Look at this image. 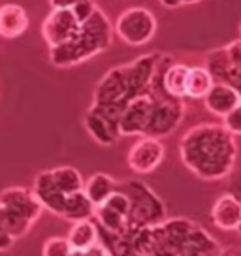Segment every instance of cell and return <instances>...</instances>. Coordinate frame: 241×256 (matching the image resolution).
<instances>
[{
  "label": "cell",
  "instance_id": "obj_12",
  "mask_svg": "<svg viewBox=\"0 0 241 256\" xmlns=\"http://www.w3.org/2000/svg\"><path fill=\"white\" fill-rule=\"evenodd\" d=\"M30 26V17L26 14V10L19 4L8 2L4 6H0V36L2 38H19Z\"/></svg>",
  "mask_w": 241,
  "mask_h": 256
},
{
  "label": "cell",
  "instance_id": "obj_15",
  "mask_svg": "<svg viewBox=\"0 0 241 256\" xmlns=\"http://www.w3.org/2000/svg\"><path fill=\"white\" fill-rule=\"evenodd\" d=\"M209 74L213 76V80H217L218 83H226L232 88L238 90V94L241 96V66H232L226 62L222 51H215L208 56V66Z\"/></svg>",
  "mask_w": 241,
  "mask_h": 256
},
{
  "label": "cell",
  "instance_id": "obj_31",
  "mask_svg": "<svg viewBox=\"0 0 241 256\" xmlns=\"http://www.w3.org/2000/svg\"><path fill=\"white\" fill-rule=\"evenodd\" d=\"M196 2H200V0H181V6L183 4H196Z\"/></svg>",
  "mask_w": 241,
  "mask_h": 256
},
{
  "label": "cell",
  "instance_id": "obj_19",
  "mask_svg": "<svg viewBox=\"0 0 241 256\" xmlns=\"http://www.w3.org/2000/svg\"><path fill=\"white\" fill-rule=\"evenodd\" d=\"M66 240L70 243L72 248H80V250H87L92 245L98 243V226L90 218L87 220H78L72 224L70 232L66 236Z\"/></svg>",
  "mask_w": 241,
  "mask_h": 256
},
{
  "label": "cell",
  "instance_id": "obj_6",
  "mask_svg": "<svg viewBox=\"0 0 241 256\" xmlns=\"http://www.w3.org/2000/svg\"><path fill=\"white\" fill-rule=\"evenodd\" d=\"M158 28L156 17L147 8L124 10L115 21V34L128 46L140 48L154 38Z\"/></svg>",
  "mask_w": 241,
  "mask_h": 256
},
{
  "label": "cell",
  "instance_id": "obj_26",
  "mask_svg": "<svg viewBox=\"0 0 241 256\" xmlns=\"http://www.w3.org/2000/svg\"><path fill=\"white\" fill-rule=\"evenodd\" d=\"M228 177H230V183H228V192H230V194H234V196L241 202V170H238V172H232Z\"/></svg>",
  "mask_w": 241,
  "mask_h": 256
},
{
  "label": "cell",
  "instance_id": "obj_32",
  "mask_svg": "<svg viewBox=\"0 0 241 256\" xmlns=\"http://www.w3.org/2000/svg\"><path fill=\"white\" fill-rule=\"evenodd\" d=\"M240 36H241V23H240Z\"/></svg>",
  "mask_w": 241,
  "mask_h": 256
},
{
  "label": "cell",
  "instance_id": "obj_1",
  "mask_svg": "<svg viewBox=\"0 0 241 256\" xmlns=\"http://www.w3.org/2000/svg\"><path fill=\"white\" fill-rule=\"evenodd\" d=\"M181 160L196 177L218 181L234 172L238 145L222 124L204 122L190 128L179 142Z\"/></svg>",
  "mask_w": 241,
  "mask_h": 256
},
{
  "label": "cell",
  "instance_id": "obj_4",
  "mask_svg": "<svg viewBox=\"0 0 241 256\" xmlns=\"http://www.w3.org/2000/svg\"><path fill=\"white\" fill-rule=\"evenodd\" d=\"M42 211L44 208L30 188L8 186L0 190V224L14 240L28 234Z\"/></svg>",
  "mask_w": 241,
  "mask_h": 256
},
{
  "label": "cell",
  "instance_id": "obj_30",
  "mask_svg": "<svg viewBox=\"0 0 241 256\" xmlns=\"http://www.w3.org/2000/svg\"><path fill=\"white\" fill-rule=\"evenodd\" d=\"M70 256H87V250H80V248H72Z\"/></svg>",
  "mask_w": 241,
  "mask_h": 256
},
{
  "label": "cell",
  "instance_id": "obj_8",
  "mask_svg": "<svg viewBox=\"0 0 241 256\" xmlns=\"http://www.w3.org/2000/svg\"><path fill=\"white\" fill-rule=\"evenodd\" d=\"M164 154H166V149H164V144L160 140L142 136L130 147L128 154H126V162L134 174L144 176V174H151L160 166Z\"/></svg>",
  "mask_w": 241,
  "mask_h": 256
},
{
  "label": "cell",
  "instance_id": "obj_22",
  "mask_svg": "<svg viewBox=\"0 0 241 256\" xmlns=\"http://www.w3.org/2000/svg\"><path fill=\"white\" fill-rule=\"evenodd\" d=\"M70 243L62 236H53L44 243L42 248V256H70Z\"/></svg>",
  "mask_w": 241,
  "mask_h": 256
},
{
  "label": "cell",
  "instance_id": "obj_16",
  "mask_svg": "<svg viewBox=\"0 0 241 256\" xmlns=\"http://www.w3.org/2000/svg\"><path fill=\"white\" fill-rule=\"evenodd\" d=\"M117 184L119 183H117L112 176L98 172V174H92V176L85 181V184H83V192L87 194V198L92 202V206L96 208V206H100V204H104L113 192L117 190Z\"/></svg>",
  "mask_w": 241,
  "mask_h": 256
},
{
  "label": "cell",
  "instance_id": "obj_2",
  "mask_svg": "<svg viewBox=\"0 0 241 256\" xmlns=\"http://www.w3.org/2000/svg\"><path fill=\"white\" fill-rule=\"evenodd\" d=\"M160 55L162 53H147L128 64L112 68L96 85L92 108L117 122L124 106L138 94L149 90Z\"/></svg>",
  "mask_w": 241,
  "mask_h": 256
},
{
  "label": "cell",
  "instance_id": "obj_5",
  "mask_svg": "<svg viewBox=\"0 0 241 256\" xmlns=\"http://www.w3.org/2000/svg\"><path fill=\"white\" fill-rule=\"evenodd\" d=\"M117 188L128 196V228H151V226L164 222L166 206L154 194L151 186H147L138 179H130L124 183H119Z\"/></svg>",
  "mask_w": 241,
  "mask_h": 256
},
{
  "label": "cell",
  "instance_id": "obj_25",
  "mask_svg": "<svg viewBox=\"0 0 241 256\" xmlns=\"http://www.w3.org/2000/svg\"><path fill=\"white\" fill-rule=\"evenodd\" d=\"M222 55H224L226 62L232 64V66H241V38L240 40L228 44L222 49Z\"/></svg>",
  "mask_w": 241,
  "mask_h": 256
},
{
  "label": "cell",
  "instance_id": "obj_17",
  "mask_svg": "<svg viewBox=\"0 0 241 256\" xmlns=\"http://www.w3.org/2000/svg\"><path fill=\"white\" fill-rule=\"evenodd\" d=\"M186 76L188 66L181 62H172L162 72V88L174 98H186Z\"/></svg>",
  "mask_w": 241,
  "mask_h": 256
},
{
  "label": "cell",
  "instance_id": "obj_23",
  "mask_svg": "<svg viewBox=\"0 0 241 256\" xmlns=\"http://www.w3.org/2000/svg\"><path fill=\"white\" fill-rule=\"evenodd\" d=\"M222 119H224V124H222V126H224L232 136H241V102L236 106L228 115H224Z\"/></svg>",
  "mask_w": 241,
  "mask_h": 256
},
{
  "label": "cell",
  "instance_id": "obj_13",
  "mask_svg": "<svg viewBox=\"0 0 241 256\" xmlns=\"http://www.w3.org/2000/svg\"><path fill=\"white\" fill-rule=\"evenodd\" d=\"M211 220L220 230H238L241 224V202L230 192L218 196L211 209Z\"/></svg>",
  "mask_w": 241,
  "mask_h": 256
},
{
  "label": "cell",
  "instance_id": "obj_11",
  "mask_svg": "<svg viewBox=\"0 0 241 256\" xmlns=\"http://www.w3.org/2000/svg\"><path fill=\"white\" fill-rule=\"evenodd\" d=\"M32 192H34V196L38 198V202L42 204V208L51 211L53 215L62 216L66 194H62V192L55 186L53 179H51V174H49V170L40 172V174L36 176L34 184H32Z\"/></svg>",
  "mask_w": 241,
  "mask_h": 256
},
{
  "label": "cell",
  "instance_id": "obj_18",
  "mask_svg": "<svg viewBox=\"0 0 241 256\" xmlns=\"http://www.w3.org/2000/svg\"><path fill=\"white\" fill-rule=\"evenodd\" d=\"M94 216V206L92 202L87 198V194L83 190L68 194L64 202V209H62V216L64 220L70 222H78V220H87Z\"/></svg>",
  "mask_w": 241,
  "mask_h": 256
},
{
  "label": "cell",
  "instance_id": "obj_24",
  "mask_svg": "<svg viewBox=\"0 0 241 256\" xmlns=\"http://www.w3.org/2000/svg\"><path fill=\"white\" fill-rule=\"evenodd\" d=\"M96 8L98 6H96V2H94V0H80V2L70 10L74 12L76 19H78L80 23H83V21H87L88 17L96 12Z\"/></svg>",
  "mask_w": 241,
  "mask_h": 256
},
{
  "label": "cell",
  "instance_id": "obj_3",
  "mask_svg": "<svg viewBox=\"0 0 241 256\" xmlns=\"http://www.w3.org/2000/svg\"><path fill=\"white\" fill-rule=\"evenodd\" d=\"M113 42V26L104 12L96 8V12L87 21L80 24L70 40L64 44L49 48V62L58 68L76 66L104 53Z\"/></svg>",
  "mask_w": 241,
  "mask_h": 256
},
{
  "label": "cell",
  "instance_id": "obj_21",
  "mask_svg": "<svg viewBox=\"0 0 241 256\" xmlns=\"http://www.w3.org/2000/svg\"><path fill=\"white\" fill-rule=\"evenodd\" d=\"M49 174H51V179H53L56 188L62 194H66V196L83 190L85 181H83L81 174L74 166H58V168L49 170Z\"/></svg>",
  "mask_w": 241,
  "mask_h": 256
},
{
  "label": "cell",
  "instance_id": "obj_29",
  "mask_svg": "<svg viewBox=\"0 0 241 256\" xmlns=\"http://www.w3.org/2000/svg\"><path fill=\"white\" fill-rule=\"evenodd\" d=\"M87 256H113V254L112 250H108L102 243H96V245H92L90 248H87Z\"/></svg>",
  "mask_w": 241,
  "mask_h": 256
},
{
  "label": "cell",
  "instance_id": "obj_20",
  "mask_svg": "<svg viewBox=\"0 0 241 256\" xmlns=\"http://www.w3.org/2000/svg\"><path fill=\"white\" fill-rule=\"evenodd\" d=\"M213 76L209 74L208 68L204 66H188V76H186V96L192 100H200L209 92L213 87Z\"/></svg>",
  "mask_w": 241,
  "mask_h": 256
},
{
  "label": "cell",
  "instance_id": "obj_10",
  "mask_svg": "<svg viewBox=\"0 0 241 256\" xmlns=\"http://www.w3.org/2000/svg\"><path fill=\"white\" fill-rule=\"evenodd\" d=\"M83 126L87 128L88 136L92 138L96 144L104 145V147H112L117 140H119V128L117 122L108 119L104 113L94 110L92 106L87 110L85 117H83Z\"/></svg>",
  "mask_w": 241,
  "mask_h": 256
},
{
  "label": "cell",
  "instance_id": "obj_14",
  "mask_svg": "<svg viewBox=\"0 0 241 256\" xmlns=\"http://www.w3.org/2000/svg\"><path fill=\"white\" fill-rule=\"evenodd\" d=\"M241 102V96L238 94V90L232 88L226 83H213V87L209 88V92L204 96V104L208 108V112L213 115L224 117L232 112L236 106Z\"/></svg>",
  "mask_w": 241,
  "mask_h": 256
},
{
  "label": "cell",
  "instance_id": "obj_28",
  "mask_svg": "<svg viewBox=\"0 0 241 256\" xmlns=\"http://www.w3.org/2000/svg\"><path fill=\"white\" fill-rule=\"evenodd\" d=\"M80 0H49V6L51 10H68L74 8Z\"/></svg>",
  "mask_w": 241,
  "mask_h": 256
},
{
  "label": "cell",
  "instance_id": "obj_27",
  "mask_svg": "<svg viewBox=\"0 0 241 256\" xmlns=\"http://www.w3.org/2000/svg\"><path fill=\"white\" fill-rule=\"evenodd\" d=\"M14 243H16V240H14V238L4 230V226L0 224V252L10 250V248L14 247Z\"/></svg>",
  "mask_w": 241,
  "mask_h": 256
},
{
  "label": "cell",
  "instance_id": "obj_9",
  "mask_svg": "<svg viewBox=\"0 0 241 256\" xmlns=\"http://www.w3.org/2000/svg\"><path fill=\"white\" fill-rule=\"evenodd\" d=\"M80 21L76 19L74 12L68 10H51L42 24V36L48 44V48H56L66 40H70L76 30L80 28Z\"/></svg>",
  "mask_w": 241,
  "mask_h": 256
},
{
  "label": "cell",
  "instance_id": "obj_7",
  "mask_svg": "<svg viewBox=\"0 0 241 256\" xmlns=\"http://www.w3.org/2000/svg\"><path fill=\"white\" fill-rule=\"evenodd\" d=\"M151 108H153V96L149 90L132 98L124 106L117 120L119 136H144L145 126L151 117Z\"/></svg>",
  "mask_w": 241,
  "mask_h": 256
}]
</instances>
